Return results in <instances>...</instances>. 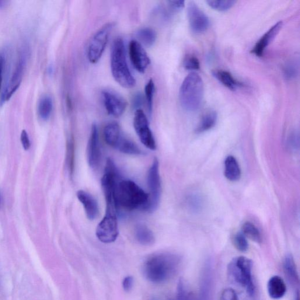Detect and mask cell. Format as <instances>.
Segmentation results:
<instances>
[{
	"label": "cell",
	"mask_w": 300,
	"mask_h": 300,
	"mask_svg": "<svg viewBox=\"0 0 300 300\" xmlns=\"http://www.w3.org/2000/svg\"><path fill=\"white\" fill-rule=\"evenodd\" d=\"M181 263V257L175 253L153 254L143 264V274L149 281L162 283L170 280L177 273Z\"/></svg>",
	"instance_id": "1"
},
{
	"label": "cell",
	"mask_w": 300,
	"mask_h": 300,
	"mask_svg": "<svg viewBox=\"0 0 300 300\" xmlns=\"http://www.w3.org/2000/svg\"><path fill=\"white\" fill-rule=\"evenodd\" d=\"M117 207L128 211L141 208L144 209L147 204L148 195L133 181L120 180L117 184L116 192Z\"/></svg>",
	"instance_id": "2"
},
{
	"label": "cell",
	"mask_w": 300,
	"mask_h": 300,
	"mask_svg": "<svg viewBox=\"0 0 300 300\" xmlns=\"http://www.w3.org/2000/svg\"><path fill=\"white\" fill-rule=\"evenodd\" d=\"M110 62L111 73L115 81L123 88H133L135 85V79L128 67L123 41L120 38L113 42Z\"/></svg>",
	"instance_id": "3"
},
{
	"label": "cell",
	"mask_w": 300,
	"mask_h": 300,
	"mask_svg": "<svg viewBox=\"0 0 300 300\" xmlns=\"http://www.w3.org/2000/svg\"><path fill=\"white\" fill-rule=\"evenodd\" d=\"M204 95V85L201 76L195 72L190 73L180 88L181 106L187 111H196L201 105Z\"/></svg>",
	"instance_id": "4"
},
{
	"label": "cell",
	"mask_w": 300,
	"mask_h": 300,
	"mask_svg": "<svg viewBox=\"0 0 300 300\" xmlns=\"http://www.w3.org/2000/svg\"><path fill=\"white\" fill-rule=\"evenodd\" d=\"M252 266V261L249 258L239 256L230 261L227 269L230 281L233 284L245 289L249 296H252L254 292Z\"/></svg>",
	"instance_id": "5"
},
{
	"label": "cell",
	"mask_w": 300,
	"mask_h": 300,
	"mask_svg": "<svg viewBox=\"0 0 300 300\" xmlns=\"http://www.w3.org/2000/svg\"><path fill=\"white\" fill-rule=\"evenodd\" d=\"M29 57V49L27 45H24L20 51L18 61L14 70L11 79L4 92L0 95V104H4L9 100L19 89L27 67L28 58Z\"/></svg>",
	"instance_id": "6"
},
{
	"label": "cell",
	"mask_w": 300,
	"mask_h": 300,
	"mask_svg": "<svg viewBox=\"0 0 300 300\" xmlns=\"http://www.w3.org/2000/svg\"><path fill=\"white\" fill-rule=\"evenodd\" d=\"M147 184L149 189L148 202L143 210L153 212L158 208L162 195V183L160 175L159 163L157 159L154 160L148 170Z\"/></svg>",
	"instance_id": "7"
},
{
	"label": "cell",
	"mask_w": 300,
	"mask_h": 300,
	"mask_svg": "<svg viewBox=\"0 0 300 300\" xmlns=\"http://www.w3.org/2000/svg\"><path fill=\"white\" fill-rule=\"evenodd\" d=\"M114 26L113 23L105 24L93 37L88 47V59L92 64L98 62L106 47L108 40Z\"/></svg>",
	"instance_id": "8"
},
{
	"label": "cell",
	"mask_w": 300,
	"mask_h": 300,
	"mask_svg": "<svg viewBox=\"0 0 300 300\" xmlns=\"http://www.w3.org/2000/svg\"><path fill=\"white\" fill-rule=\"evenodd\" d=\"M96 233L100 242L104 243L114 242L118 235L117 214L106 212L102 221L97 226Z\"/></svg>",
	"instance_id": "9"
},
{
	"label": "cell",
	"mask_w": 300,
	"mask_h": 300,
	"mask_svg": "<svg viewBox=\"0 0 300 300\" xmlns=\"http://www.w3.org/2000/svg\"><path fill=\"white\" fill-rule=\"evenodd\" d=\"M134 127L142 144L150 149H156L157 146L154 136L149 127L147 117L141 109L135 111Z\"/></svg>",
	"instance_id": "10"
},
{
	"label": "cell",
	"mask_w": 300,
	"mask_h": 300,
	"mask_svg": "<svg viewBox=\"0 0 300 300\" xmlns=\"http://www.w3.org/2000/svg\"><path fill=\"white\" fill-rule=\"evenodd\" d=\"M187 15L188 22L192 30L195 33H202L209 27V20L206 14L194 2H190L188 6Z\"/></svg>",
	"instance_id": "11"
},
{
	"label": "cell",
	"mask_w": 300,
	"mask_h": 300,
	"mask_svg": "<svg viewBox=\"0 0 300 300\" xmlns=\"http://www.w3.org/2000/svg\"><path fill=\"white\" fill-rule=\"evenodd\" d=\"M104 106L108 113L115 117H120L124 113L127 103L119 94L111 90L102 92Z\"/></svg>",
	"instance_id": "12"
},
{
	"label": "cell",
	"mask_w": 300,
	"mask_h": 300,
	"mask_svg": "<svg viewBox=\"0 0 300 300\" xmlns=\"http://www.w3.org/2000/svg\"><path fill=\"white\" fill-rule=\"evenodd\" d=\"M129 55L132 65L137 71L144 73L150 64V59L144 48L138 41L132 40L128 47Z\"/></svg>",
	"instance_id": "13"
},
{
	"label": "cell",
	"mask_w": 300,
	"mask_h": 300,
	"mask_svg": "<svg viewBox=\"0 0 300 300\" xmlns=\"http://www.w3.org/2000/svg\"><path fill=\"white\" fill-rule=\"evenodd\" d=\"M101 156L98 128L96 124H93L87 147V157L90 167L96 169L99 166Z\"/></svg>",
	"instance_id": "14"
},
{
	"label": "cell",
	"mask_w": 300,
	"mask_h": 300,
	"mask_svg": "<svg viewBox=\"0 0 300 300\" xmlns=\"http://www.w3.org/2000/svg\"><path fill=\"white\" fill-rule=\"evenodd\" d=\"M282 26V22H279L275 24L257 42L251 52L258 57H262L265 50L268 46V45L271 43V41L274 39L275 36H277L279 31L281 29Z\"/></svg>",
	"instance_id": "15"
},
{
	"label": "cell",
	"mask_w": 300,
	"mask_h": 300,
	"mask_svg": "<svg viewBox=\"0 0 300 300\" xmlns=\"http://www.w3.org/2000/svg\"><path fill=\"white\" fill-rule=\"evenodd\" d=\"M77 197L84 207L87 218L89 220L95 219L99 215V206L95 199L84 191H79Z\"/></svg>",
	"instance_id": "16"
},
{
	"label": "cell",
	"mask_w": 300,
	"mask_h": 300,
	"mask_svg": "<svg viewBox=\"0 0 300 300\" xmlns=\"http://www.w3.org/2000/svg\"><path fill=\"white\" fill-rule=\"evenodd\" d=\"M287 291V287L283 279L278 275L271 277L267 283V291L271 298L280 299L283 297Z\"/></svg>",
	"instance_id": "17"
},
{
	"label": "cell",
	"mask_w": 300,
	"mask_h": 300,
	"mask_svg": "<svg viewBox=\"0 0 300 300\" xmlns=\"http://www.w3.org/2000/svg\"><path fill=\"white\" fill-rule=\"evenodd\" d=\"M103 134L107 144L114 148L123 136L119 125L116 122H111L107 124L104 128Z\"/></svg>",
	"instance_id": "18"
},
{
	"label": "cell",
	"mask_w": 300,
	"mask_h": 300,
	"mask_svg": "<svg viewBox=\"0 0 300 300\" xmlns=\"http://www.w3.org/2000/svg\"><path fill=\"white\" fill-rule=\"evenodd\" d=\"M225 176L228 180L236 181L241 177V170L238 161L232 156H229L225 161Z\"/></svg>",
	"instance_id": "19"
},
{
	"label": "cell",
	"mask_w": 300,
	"mask_h": 300,
	"mask_svg": "<svg viewBox=\"0 0 300 300\" xmlns=\"http://www.w3.org/2000/svg\"><path fill=\"white\" fill-rule=\"evenodd\" d=\"M285 274L292 285H296L299 283V276L296 264L291 254L285 256L283 262Z\"/></svg>",
	"instance_id": "20"
},
{
	"label": "cell",
	"mask_w": 300,
	"mask_h": 300,
	"mask_svg": "<svg viewBox=\"0 0 300 300\" xmlns=\"http://www.w3.org/2000/svg\"><path fill=\"white\" fill-rule=\"evenodd\" d=\"M212 74L222 85L230 90H235L242 85V83L237 81L231 73L228 71H223V70H215L213 71Z\"/></svg>",
	"instance_id": "21"
},
{
	"label": "cell",
	"mask_w": 300,
	"mask_h": 300,
	"mask_svg": "<svg viewBox=\"0 0 300 300\" xmlns=\"http://www.w3.org/2000/svg\"><path fill=\"white\" fill-rule=\"evenodd\" d=\"M135 236L137 241L142 245H152L155 242L153 232L144 225H139L136 228Z\"/></svg>",
	"instance_id": "22"
},
{
	"label": "cell",
	"mask_w": 300,
	"mask_h": 300,
	"mask_svg": "<svg viewBox=\"0 0 300 300\" xmlns=\"http://www.w3.org/2000/svg\"><path fill=\"white\" fill-rule=\"evenodd\" d=\"M217 119L218 115L215 111H208L202 117L195 131L199 134L211 130L215 126Z\"/></svg>",
	"instance_id": "23"
},
{
	"label": "cell",
	"mask_w": 300,
	"mask_h": 300,
	"mask_svg": "<svg viewBox=\"0 0 300 300\" xmlns=\"http://www.w3.org/2000/svg\"><path fill=\"white\" fill-rule=\"evenodd\" d=\"M10 52L9 46H6L0 52V95L2 91L4 76L6 75L8 78L9 76L8 73L10 69Z\"/></svg>",
	"instance_id": "24"
},
{
	"label": "cell",
	"mask_w": 300,
	"mask_h": 300,
	"mask_svg": "<svg viewBox=\"0 0 300 300\" xmlns=\"http://www.w3.org/2000/svg\"><path fill=\"white\" fill-rule=\"evenodd\" d=\"M53 109V100L49 95L42 96L38 104V113L41 119L47 120L50 117Z\"/></svg>",
	"instance_id": "25"
},
{
	"label": "cell",
	"mask_w": 300,
	"mask_h": 300,
	"mask_svg": "<svg viewBox=\"0 0 300 300\" xmlns=\"http://www.w3.org/2000/svg\"><path fill=\"white\" fill-rule=\"evenodd\" d=\"M115 148L121 153H124V154L130 155H142L141 149L134 142L124 137L123 135L122 136L119 141L118 142Z\"/></svg>",
	"instance_id": "26"
},
{
	"label": "cell",
	"mask_w": 300,
	"mask_h": 300,
	"mask_svg": "<svg viewBox=\"0 0 300 300\" xmlns=\"http://www.w3.org/2000/svg\"><path fill=\"white\" fill-rule=\"evenodd\" d=\"M137 37L145 47H150L156 41L157 34L154 30L150 28H144L138 31Z\"/></svg>",
	"instance_id": "27"
},
{
	"label": "cell",
	"mask_w": 300,
	"mask_h": 300,
	"mask_svg": "<svg viewBox=\"0 0 300 300\" xmlns=\"http://www.w3.org/2000/svg\"><path fill=\"white\" fill-rule=\"evenodd\" d=\"M242 233L246 238H248L254 242L260 243L262 241V238L259 229L252 223L249 222L244 223L242 227Z\"/></svg>",
	"instance_id": "28"
},
{
	"label": "cell",
	"mask_w": 300,
	"mask_h": 300,
	"mask_svg": "<svg viewBox=\"0 0 300 300\" xmlns=\"http://www.w3.org/2000/svg\"><path fill=\"white\" fill-rule=\"evenodd\" d=\"M187 286L184 281H180L176 297L174 300H198Z\"/></svg>",
	"instance_id": "29"
},
{
	"label": "cell",
	"mask_w": 300,
	"mask_h": 300,
	"mask_svg": "<svg viewBox=\"0 0 300 300\" xmlns=\"http://www.w3.org/2000/svg\"><path fill=\"white\" fill-rule=\"evenodd\" d=\"M74 139L72 137L68 139L67 142V153H66V159L70 172L72 173L74 169L75 165V144Z\"/></svg>",
	"instance_id": "30"
},
{
	"label": "cell",
	"mask_w": 300,
	"mask_h": 300,
	"mask_svg": "<svg viewBox=\"0 0 300 300\" xmlns=\"http://www.w3.org/2000/svg\"><path fill=\"white\" fill-rule=\"evenodd\" d=\"M208 5L211 7V8L214 9L218 11L225 12L229 9H231L233 6L235 5L236 1H217V0H209L207 1Z\"/></svg>",
	"instance_id": "31"
},
{
	"label": "cell",
	"mask_w": 300,
	"mask_h": 300,
	"mask_svg": "<svg viewBox=\"0 0 300 300\" xmlns=\"http://www.w3.org/2000/svg\"><path fill=\"white\" fill-rule=\"evenodd\" d=\"M155 92V83L152 79H150L148 82L146 83L145 88L146 105H147L149 113H152L153 109V97H154Z\"/></svg>",
	"instance_id": "32"
},
{
	"label": "cell",
	"mask_w": 300,
	"mask_h": 300,
	"mask_svg": "<svg viewBox=\"0 0 300 300\" xmlns=\"http://www.w3.org/2000/svg\"><path fill=\"white\" fill-rule=\"evenodd\" d=\"M284 76L286 79L292 80L296 78L298 72V65L294 61H289L284 66Z\"/></svg>",
	"instance_id": "33"
},
{
	"label": "cell",
	"mask_w": 300,
	"mask_h": 300,
	"mask_svg": "<svg viewBox=\"0 0 300 300\" xmlns=\"http://www.w3.org/2000/svg\"><path fill=\"white\" fill-rule=\"evenodd\" d=\"M233 243L236 248L242 252H245L249 248V244L245 235L242 232L236 233L233 238Z\"/></svg>",
	"instance_id": "34"
},
{
	"label": "cell",
	"mask_w": 300,
	"mask_h": 300,
	"mask_svg": "<svg viewBox=\"0 0 300 300\" xmlns=\"http://www.w3.org/2000/svg\"><path fill=\"white\" fill-rule=\"evenodd\" d=\"M184 66L190 71H197L200 68V63L197 57L193 55H188L184 59Z\"/></svg>",
	"instance_id": "35"
},
{
	"label": "cell",
	"mask_w": 300,
	"mask_h": 300,
	"mask_svg": "<svg viewBox=\"0 0 300 300\" xmlns=\"http://www.w3.org/2000/svg\"><path fill=\"white\" fill-rule=\"evenodd\" d=\"M288 144L289 148L295 149L298 148L299 145V134L295 130L291 132L288 138Z\"/></svg>",
	"instance_id": "36"
},
{
	"label": "cell",
	"mask_w": 300,
	"mask_h": 300,
	"mask_svg": "<svg viewBox=\"0 0 300 300\" xmlns=\"http://www.w3.org/2000/svg\"><path fill=\"white\" fill-rule=\"evenodd\" d=\"M220 300H239V298L234 289L228 288L222 291Z\"/></svg>",
	"instance_id": "37"
},
{
	"label": "cell",
	"mask_w": 300,
	"mask_h": 300,
	"mask_svg": "<svg viewBox=\"0 0 300 300\" xmlns=\"http://www.w3.org/2000/svg\"><path fill=\"white\" fill-rule=\"evenodd\" d=\"M143 96L141 93H138L134 95L133 99H132V107L136 109V110L139 109V108L142 106L143 103Z\"/></svg>",
	"instance_id": "38"
},
{
	"label": "cell",
	"mask_w": 300,
	"mask_h": 300,
	"mask_svg": "<svg viewBox=\"0 0 300 300\" xmlns=\"http://www.w3.org/2000/svg\"><path fill=\"white\" fill-rule=\"evenodd\" d=\"M21 141H22L23 148L26 150H28L30 147V141L29 135L25 130L22 131V134H21Z\"/></svg>",
	"instance_id": "39"
},
{
	"label": "cell",
	"mask_w": 300,
	"mask_h": 300,
	"mask_svg": "<svg viewBox=\"0 0 300 300\" xmlns=\"http://www.w3.org/2000/svg\"><path fill=\"white\" fill-rule=\"evenodd\" d=\"M133 282V278H132L131 276H127L125 277L123 281V283H122L124 290L126 291H130L132 287Z\"/></svg>",
	"instance_id": "40"
},
{
	"label": "cell",
	"mask_w": 300,
	"mask_h": 300,
	"mask_svg": "<svg viewBox=\"0 0 300 300\" xmlns=\"http://www.w3.org/2000/svg\"><path fill=\"white\" fill-rule=\"evenodd\" d=\"M169 3L171 8L175 10L182 9L185 5L184 1H170Z\"/></svg>",
	"instance_id": "41"
},
{
	"label": "cell",
	"mask_w": 300,
	"mask_h": 300,
	"mask_svg": "<svg viewBox=\"0 0 300 300\" xmlns=\"http://www.w3.org/2000/svg\"><path fill=\"white\" fill-rule=\"evenodd\" d=\"M9 3V2L6 1V0H0V9L6 8V7L8 6Z\"/></svg>",
	"instance_id": "42"
},
{
	"label": "cell",
	"mask_w": 300,
	"mask_h": 300,
	"mask_svg": "<svg viewBox=\"0 0 300 300\" xmlns=\"http://www.w3.org/2000/svg\"><path fill=\"white\" fill-rule=\"evenodd\" d=\"M298 295V296H297V298H296V300H299V296H298V295Z\"/></svg>",
	"instance_id": "43"
}]
</instances>
